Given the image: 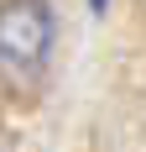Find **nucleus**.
I'll use <instances>...</instances> for the list:
<instances>
[{
	"label": "nucleus",
	"mask_w": 146,
	"mask_h": 152,
	"mask_svg": "<svg viewBox=\"0 0 146 152\" xmlns=\"http://www.w3.org/2000/svg\"><path fill=\"white\" fill-rule=\"evenodd\" d=\"M52 47V11L47 0H5L0 5V63L37 68Z\"/></svg>",
	"instance_id": "obj_1"
},
{
	"label": "nucleus",
	"mask_w": 146,
	"mask_h": 152,
	"mask_svg": "<svg viewBox=\"0 0 146 152\" xmlns=\"http://www.w3.org/2000/svg\"><path fill=\"white\" fill-rule=\"evenodd\" d=\"M94 5H104V0H94Z\"/></svg>",
	"instance_id": "obj_2"
}]
</instances>
